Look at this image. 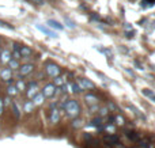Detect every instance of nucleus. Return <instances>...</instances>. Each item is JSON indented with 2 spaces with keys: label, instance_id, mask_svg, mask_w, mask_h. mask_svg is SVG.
<instances>
[{
  "label": "nucleus",
  "instance_id": "f257e3e1",
  "mask_svg": "<svg viewBox=\"0 0 155 148\" xmlns=\"http://www.w3.org/2000/svg\"><path fill=\"white\" fill-rule=\"evenodd\" d=\"M64 109H65V111H67L68 117H71V118H75L80 113V108H79V105H78V102L76 101H72V99L65 103Z\"/></svg>",
  "mask_w": 155,
  "mask_h": 148
},
{
  "label": "nucleus",
  "instance_id": "f03ea898",
  "mask_svg": "<svg viewBox=\"0 0 155 148\" xmlns=\"http://www.w3.org/2000/svg\"><path fill=\"white\" fill-rule=\"evenodd\" d=\"M46 73L52 78H57L60 75V68L56 64H48L46 65Z\"/></svg>",
  "mask_w": 155,
  "mask_h": 148
},
{
  "label": "nucleus",
  "instance_id": "7ed1b4c3",
  "mask_svg": "<svg viewBox=\"0 0 155 148\" xmlns=\"http://www.w3.org/2000/svg\"><path fill=\"white\" fill-rule=\"evenodd\" d=\"M0 78L3 79L7 83H12V71L10 68H4V69L0 71Z\"/></svg>",
  "mask_w": 155,
  "mask_h": 148
},
{
  "label": "nucleus",
  "instance_id": "20e7f679",
  "mask_svg": "<svg viewBox=\"0 0 155 148\" xmlns=\"http://www.w3.org/2000/svg\"><path fill=\"white\" fill-rule=\"evenodd\" d=\"M78 87H79V90H88V88H94V83L93 82H90L88 79H79V82H78Z\"/></svg>",
  "mask_w": 155,
  "mask_h": 148
},
{
  "label": "nucleus",
  "instance_id": "39448f33",
  "mask_svg": "<svg viewBox=\"0 0 155 148\" xmlns=\"http://www.w3.org/2000/svg\"><path fill=\"white\" fill-rule=\"evenodd\" d=\"M35 27H37L40 31H42L44 34H46L48 37H52V38H57V34L53 31V30H51L49 27H46L45 24H35Z\"/></svg>",
  "mask_w": 155,
  "mask_h": 148
},
{
  "label": "nucleus",
  "instance_id": "423d86ee",
  "mask_svg": "<svg viewBox=\"0 0 155 148\" xmlns=\"http://www.w3.org/2000/svg\"><path fill=\"white\" fill-rule=\"evenodd\" d=\"M54 92H56V90H54V86H53V84H46V86L44 87V90H42L44 98H51V97H53Z\"/></svg>",
  "mask_w": 155,
  "mask_h": 148
},
{
  "label": "nucleus",
  "instance_id": "0eeeda50",
  "mask_svg": "<svg viewBox=\"0 0 155 148\" xmlns=\"http://www.w3.org/2000/svg\"><path fill=\"white\" fill-rule=\"evenodd\" d=\"M37 94H38V86L35 82H31V83H30V87H29V91H27V97L34 98Z\"/></svg>",
  "mask_w": 155,
  "mask_h": 148
},
{
  "label": "nucleus",
  "instance_id": "6e6552de",
  "mask_svg": "<svg viewBox=\"0 0 155 148\" xmlns=\"http://www.w3.org/2000/svg\"><path fill=\"white\" fill-rule=\"evenodd\" d=\"M46 26H48L49 29H54V30H63L64 29V26H63L61 23H59L57 21H53V19H48Z\"/></svg>",
  "mask_w": 155,
  "mask_h": 148
},
{
  "label": "nucleus",
  "instance_id": "1a4fd4ad",
  "mask_svg": "<svg viewBox=\"0 0 155 148\" xmlns=\"http://www.w3.org/2000/svg\"><path fill=\"white\" fill-rule=\"evenodd\" d=\"M33 69H34V67H33L31 64H25L19 68V72H21L22 76H26V75H29V73H31Z\"/></svg>",
  "mask_w": 155,
  "mask_h": 148
},
{
  "label": "nucleus",
  "instance_id": "9d476101",
  "mask_svg": "<svg viewBox=\"0 0 155 148\" xmlns=\"http://www.w3.org/2000/svg\"><path fill=\"white\" fill-rule=\"evenodd\" d=\"M59 120H60V110L59 109H53L51 113V122L56 124V122H59Z\"/></svg>",
  "mask_w": 155,
  "mask_h": 148
},
{
  "label": "nucleus",
  "instance_id": "9b49d317",
  "mask_svg": "<svg viewBox=\"0 0 155 148\" xmlns=\"http://www.w3.org/2000/svg\"><path fill=\"white\" fill-rule=\"evenodd\" d=\"M0 57H2L0 60H2L3 63H8L11 60V53L8 50H2L0 52Z\"/></svg>",
  "mask_w": 155,
  "mask_h": 148
},
{
  "label": "nucleus",
  "instance_id": "f8f14e48",
  "mask_svg": "<svg viewBox=\"0 0 155 148\" xmlns=\"http://www.w3.org/2000/svg\"><path fill=\"white\" fill-rule=\"evenodd\" d=\"M19 53H21V57H27L31 54V50H30V48H27V46H21Z\"/></svg>",
  "mask_w": 155,
  "mask_h": 148
},
{
  "label": "nucleus",
  "instance_id": "ddd939ff",
  "mask_svg": "<svg viewBox=\"0 0 155 148\" xmlns=\"http://www.w3.org/2000/svg\"><path fill=\"white\" fill-rule=\"evenodd\" d=\"M128 109H129V110H132V111H134V113L136 114V116L139 117L140 120H143V121H146V116H144V114H142V113H140V110H139V109L134 108V106H131V105L128 106Z\"/></svg>",
  "mask_w": 155,
  "mask_h": 148
},
{
  "label": "nucleus",
  "instance_id": "4468645a",
  "mask_svg": "<svg viewBox=\"0 0 155 148\" xmlns=\"http://www.w3.org/2000/svg\"><path fill=\"white\" fill-rule=\"evenodd\" d=\"M142 94L144 95V97H147V98H150V99H153L154 102H155V94L151 90H147V88H144V90H142Z\"/></svg>",
  "mask_w": 155,
  "mask_h": 148
},
{
  "label": "nucleus",
  "instance_id": "2eb2a0df",
  "mask_svg": "<svg viewBox=\"0 0 155 148\" xmlns=\"http://www.w3.org/2000/svg\"><path fill=\"white\" fill-rule=\"evenodd\" d=\"M23 109H25V111H26V113H31L33 109H34V103H33L31 101H27V102L25 103Z\"/></svg>",
  "mask_w": 155,
  "mask_h": 148
},
{
  "label": "nucleus",
  "instance_id": "dca6fc26",
  "mask_svg": "<svg viewBox=\"0 0 155 148\" xmlns=\"http://www.w3.org/2000/svg\"><path fill=\"white\" fill-rule=\"evenodd\" d=\"M84 99H86V102H87V103H97V102H98V98H97L95 95H91V94L86 95Z\"/></svg>",
  "mask_w": 155,
  "mask_h": 148
},
{
  "label": "nucleus",
  "instance_id": "f3484780",
  "mask_svg": "<svg viewBox=\"0 0 155 148\" xmlns=\"http://www.w3.org/2000/svg\"><path fill=\"white\" fill-rule=\"evenodd\" d=\"M33 99H34V101H33L34 106H35V105H41V103L44 102V95H42V94H37L34 98H33Z\"/></svg>",
  "mask_w": 155,
  "mask_h": 148
},
{
  "label": "nucleus",
  "instance_id": "a211bd4d",
  "mask_svg": "<svg viewBox=\"0 0 155 148\" xmlns=\"http://www.w3.org/2000/svg\"><path fill=\"white\" fill-rule=\"evenodd\" d=\"M125 135H127V137H129L132 141H139V136H137L135 132H131V130H129V132H127Z\"/></svg>",
  "mask_w": 155,
  "mask_h": 148
},
{
  "label": "nucleus",
  "instance_id": "6ab92c4d",
  "mask_svg": "<svg viewBox=\"0 0 155 148\" xmlns=\"http://www.w3.org/2000/svg\"><path fill=\"white\" fill-rule=\"evenodd\" d=\"M16 90L18 91H25V88H26V84H25V82L23 80H18L16 82Z\"/></svg>",
  "mask_w": 155,
  "mask_h": 148
},
{
  "label": "nucleus",
  "instance_id": "aec40b11",
  "mask_svg": "<svg viewBox=\"0 0 155 148\" xmlns=\"http://www.w3.org/2000/svg\"><path fill=\"white\" fill-rule=\"evenodd\" d=\"M12 105V110H14V116L16 117V118H19L21 117V111H19V108H18V105H16L15 102H12L11 103Z\"/></svg>",
  "mask_w": 155,
  "mask_h": 148
},
{
  "label": "nucleus",
  "instance_id": "412c9836",
  "mask_svg": "<svg viewBox=\"0 0 155 148\" xmlns=\"http://www.w3.org/2000/svg\"><path fill=\"white\" fill-rule=\"evenodd\" d=\"M8 65H10V69H16V68H19L18 60H12V59H11L10 61H8Z\"/></svg>",
  "mask_w": 155,
  "mask_h": 148
},
{
  "label": "nucleus",
  "instance_id": "4be33fe9",
  "mask_svg": "<svg viewBox=\"0 0 155 148\" xmlns=\"http://www.w3.org/2000/svg\"><path fill=\"white\" fill-rule=\"evenodd\" d=\"M101 121H102L101 118H95V120H93V121H91V125H93V127H97V128H102L104 125H102Z\"/></svg>",
  "mask_w": 155,
  "mask_h": 148
},
{
  "label": "nucleus",
  "instance_id": "5701e85b",
  "mask_svg": "<svg viewBox=\"0 0 155 148\" xmlns=\"http://www.w3.org/2000/svg\"><path fill=\"white\" fill-rule=\"evenodd\" d=\"M7 92H8V95H16L18 94V90H16L15 86H10L7 90Z\"/></svg>",
  "mask_w": 155,
  "mask_h": 148
},
{
  "label": "nucleus",
  "instance_id": "b1692460",
  "mask_svg": "<svg viewBox=\"0 0 155 148\" xmlns=\"http://www.w3.org/2000/svg\"><path fill=\"white\" fill-rule=\"evenodd\" d=\"M105 140L114 143V141H118V137L117 136H114V135H107V136H105Z\"/></svg>",
  "mask_w": 155,
  "mask_h": 148
},
{
  "label": "nucleus",
  "instance_id": "393cba45",
  "mask_svg": "<svg viewBox=\"0 0 155 148\" xmlns=\"http://www.w3.org/2000/svg\"><path fill=\"white\" fill-rule=\"evenodd\" d=\"M64 21H65V23H67V26L68 27H70V29H75V23H74V22L72 21H70V18H67V16H65V18H64Z\"/></svg>",
  "mask_w": 155,
  "mask_h": 148
},
{
  "label": "nucleus",
  "instance_id": "a878e982",
  "mask_svg": "<svg viewBox=\"0 0 155 148\" xmlns=\"http://www.w3.org/2000/svg\"><path fill=\"white\" fill-rule=\"evenodd\" d=\"M68 87H70V91L72 92H79V87H78V84H68Z\"/></svg>",
  "mask_w": 155,
  "mask_h": 148
},
{
  "label": "nucleus",
  "instance_id": "bb28decb",
  "mask_svg": "<svg viewBox=\"0 0 155 148\" xmlns=\"http://www.w3.org/2000/svg\"><path fill=\"white\" fill-rule=\"evenodd\" d=\"M0 26L2 27H7V29H14L11 24H8V23H5V22H3V21H0Z\"/></svg>",
  "mask_w": 155,
  "mask_h": 148
},
{
  "label": "nucleus",
  "instance_id": "cd10ccee",
  "mask_svg": "<svg viewBox=\"0 0 155 148\" xmlns=\"http://www.w3.org/2000/svg\"><path fill=\"white\" fill-rule=\"evenodd\" d=\"M72 125H74V128H79L80 125H82V121H80V120H75V121L72 122Z\"/></svg>",
  "mask_w": 155,
  "mask_h": 148
},
{
  "label": "nucleus",
  "instance_id": "c85d7f7f",
  "mask_svg": "<svg viewBox=\"0 0 155 148\" xmlns=\"http://www.w3.org/2000/svg\"><path fill=\"white\" fill-rule=\"evenodd\" d=\"M54 83H56V84H60V86H61V84H63V79L60 78V76H57V78H54Z\"/></svg>",
  "mask_w": 155,
  "mask_h": 148
},
{
  "label": "nucleus",
  "instance_id": "c756f323",
  "mask_svg": "<svg viewBox=\"0 0 155 148\" xmlns=\"http://www.w3.org/2000/svg\"><path fill=\"white\" fill-rule=\"evenodd\" d=\"M107 111H109V110H107L106 108H105V109H101V114H102V116H106Z\"/></svg>",
  "mask_w": 155,
  "mask_h": 148
},
{
  "label": "nucleus",
  "instance_id": "7c9ffc66",
  "mask_svg": "<svg viewBox=\"0 0 155 148\" xmlns=\"http://www.w3.org/2000/svg\"><path fill=\"white\" fill-rule=\"evenodd\" d=\"M117 120H118V124H120V125H123V124H124V120L121 118V117H117Z\"/></svg>",
  "mask_w": 155,
  "mask_h": 148
},
{
  "label": "nucleus",
  "instance_id": "2f4dec72",
  "mask_svg": "<svg viewBox=\"0 0 155 148\" xmlns=\"http://www.w3.org/2000/svg\"><path fill=\"white\" fill-rule=\"evenodd\" d=\"M3 113V101L0 99V114Z\"/></svg>",
  "mask_w": 155,
  "mask_h": 148
},
{
  "label": "nucleus",
  "instance_id": "473e14b6",
  "mask_svg": "<svg viewBox=\"0 0 155 148\" xmlns=\"http://www.w3.org/2000/svg\"><path fill=\"white\" fill-rule=\"evenodd\" d=\"M35 3H38V4H42V0H34Z\"/></svg>",
  "mask_w": 155,
  "mask_h": 148
}]
</instances>
